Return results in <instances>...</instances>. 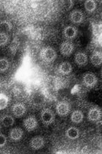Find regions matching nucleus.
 Returning <instances> with one entry per match:
<instances>
[{"mask_svg": "<svg viewBox=\"0 0 102 154\" xmlns=\"http://www.w3.org/2000/svg\"><path fill=\"white\" fill-rule=\"evenodd\" d=\"M30 147L33 150L37 151L42 149L45 145V140L41 136H35L30 140Z\"/></svg>", "mask_w": 102, "mask_h": 154, "instance_id": "nucleus-9", "label": "nucleus"}, {"mask_svg": "<svg viewBox=\"0 0 102 154\" xmlns=\"http://www.w3.org/2000/svg\"><path fill=\"white\" fill-rule=\"evenodd\" d=\"M27 111V108L23 103H16L12 107V113L16 117L20 118L23 116Z\"/></svg>", "mask_w": 102, "mask_h": 154, "instance_id": "nucleus-11", "label": "nucleus"}, {"mask_svg": "<svg viewBox=\"0 0 102 154\" xmlns=\"http://www.w3.org/2000/svg\"><path fill=\"white\" fill-rule=\"evenodd\" d=\"M69 18H70V20L74 24L80 25L83 22L85 16H84L83 12L80 10L76 9L70 12V15H69Z\"/></svg>", "mask_w": 102, "mask_h": 154, "instance_id": "nucleus-6", "label": "nucleus"}, {"mask_svg": "<svg viewBox=\"0 0 102 154\" xmlns=\"http://www.w3.org/2000/svg\"><path fill=\"white\" fill-rule=\"evenodd\" d=\"M9 35L7 33L0 32V47H3L6 46L9 42Z\"/></svg>", "mask_w": 102, "mask_h": 154, "instance_id": "nucleus-22", "label": "nucleus"}, {"mask_svg": "<svg viewBox=\"0 0 102 154\" xmlns=\"http://www.w3.org/2000/svg\"><path fill=\"white\" fill-rule=\"evenodd\" d=\"M98 77L93 73L87 72L83 75L82 83L86 87H88V88H93L98 84Z\"/></svg>", "mask_w": 102, "mask_h": 154, "instance_id": "nucleus-4", "label": "nucleus"}, {"mask_svg": "<svg viewBox=\"0 0 102 154\" xmlns=\"http://www.w3.org/2000/svg\"><path fill=\"white\" fill-rule=\"evenodd\" d=\"M24 132L20 128H14L10 130L9 137L14 141H19L22 139Z\"/></svg>", "mask_w": 102, "mask_h": 154, "instance_id": "nucleus-12", "label": "nucleus"}, {"mask_svg": "<svg viewBox=\"0 0 102 154\" xmlns=\"http://www.w3.org/2000/svg\"><path fill=\"white\" fill-rule=\"evenodd\" d=\"M0 128H1V126H0Z\"/></svg>", "mask_w": 102, "mask_h": 154, "instance_id": "nucleus-26", "label": "nucleus"}, {"mask_svg": "<svg viewBox=\"0 0 102 154\" xmlns=\"http://www.w3.org/2000/svg\"><path fill=\"white\" fill-rule=\"evenodd\" d=\"M8 102L9 99L7 95L4 93H0V111L6 109L8 104Z\"/></svg>", "mask_w": 102, "mask_h": 154, "instance_id": "nucleus-20", "label": "nucleus"}, {"mask_svg": "<svg viewBox=\"0 0 102 154\" xmlns=\"http://www.w3.org/2000/svg\"><path fill=\"white\" fill-rule=\"evenodd\" d=\"M57 54L54 48L50 47H46L41 50L40 57L44 62L50 63L54 61L57 58Z\"/></svg>", "mask_w": 102, "mask_h": 154, "instance_id": "nucleus-1", "label": "nucleus"}, {"mask_svg": "<svg viewBox=\"0 0 102 154\" xmlns=\"http://www.w3.org/2000/svg\"><path fill=\"white\" fill-rule=\"evenodd\" d=\"M12 29V23L8 20H2L0 22V30L3 32H10Z\"/></svg>", "mask_w": 102, "mask_h": 154, "instance_id": "nucleus-21", "label": "nucleus"}, {"mask_svg": "<svg viewBox=\"0 0 102 154\" xmlns=\"http://www.w3.org/2000/svg\"><path fill=\"white\" fill-rule=\"evenodd\" d=\"M71 122L74 123V124H78L82 122L84 119V114L80 110H76V111H73L72 113L71 114L70 117Z\"/></svg>", "mask_w": 102, "mask_h": 154, "instance_id": "nucleus-16", "label": "nucleus"}, {"mask_svg": "<svg viewBox=\"0 0 102 154\" xmlns=\"http://www.w3.org/2000/svg\"><path fill=\"white\" fill-rule=\"evenodd\" d=\"M56 111L60 117H66L71 111V106L68 102L61 101L56 105Z\"/></svg>", "mask_w": 102, "mask_h": 154, "instance_id": "nucleus-3", "label": "nucleus"}, {"mask_svg": "<svg viewBox=\"0 0 102 154\" xmlns=\"http://www.w3.org/2000/svg\"><path fill=\"white\" fill-rule=\"evenodd\" d=\"M38 125V120L36 117L34 116V115H31V116L27 117L23 121V126L25 127V130H27L28 132H32V131L35 130Z\"/></svg>", "mask_w": 102, "mask_h": 154, "instance_id": "nucleus-7", "label": "nucleus"}, {"mask_svg": "<svg viewBox=\"0 0 102 154\" xmlns=\"http://www.w3.org/2000/svg\"><path fill=\"white\" fill-rule=\"evenodd\" d=\"M87 117L91 122H99L101 118V110L98 106L91 108L88 112Z\"/></svg>", "mask_w": 102, "mask_h": 154, "instance_id": "nucleus-8", "label": "nucleus"}, {"mask_svg": "<svg viewBox=\"0 0 102 154\" xmlns=\"http://www.w3.org/2000/svg\"><path fill=\"white\" fill-rule=\"evenodd\" d=\"M65 135L69 139L76 140L80 137V130L76 127H70L66 130Z\"/></svg>", "mask_w": 102, "mask_h": 154, "instance_id": "nucleus-17", "label": "nucleus"}, {"mask_svg": "<svg viewBox=\"0 0 102 154\" xmlns=\"http://www.w3.org/2000/svg\"><path fill=\"white\" fill-rule=\"evenodd\" d=\"M0 122H1L2 124L4 125V127L9 128L11 127L14 124V117L10 115H3L0 119Z\"/></svg>", "mask_w": 102, "mask_h": 154, "instance_id": "nucleus-18", "label": "nucleus"}, {"mask_svg": "<svg viewBox=\"0 0 102 154\" xmlns=\"http://www.w3.org/2000/svg\"><path fill=\"white\" fill-rule=\"evenodd\" d=\"M85 8L88 13H93L97 8V3L93 0H87L85 2Z\"/></svg>", "mask_w": 102, "mask_h": 154, "instance_id": "nucleus-19", "label": "nucleus"}, {"mask_svg": "<svg viewBox=\"0 0 102 154\" xmlns=\"http://www.w3.org/2000/svg\"><path fill=\"white\" fill-rule=\"evenodd\" d=\"M74 61L79 66H85L88 63V57L85 53L78 52L75 54Z\"/></svg>", "mask_w": 102, "mask_h": 154, "instance_id": "nucleus-13", "label": "nucleus"}, {"mask_svg": "<svg viewBox=\"0 0 102 154\" xmlns=\"http://www.w3.org/2000/svg\"><path fill=\"white\" fill-rule=\"evenodd\" d=\"M91 63L95 66V67H99L102 63V56L101 53L98 51H95L92 53L90 57Z\"/></svg>", "mask_w": 102, "mask_h": 154, "instance_id": "nucleus-15", "label": "nucleus"}, {"mask_svg": "<svg viewBox=\"0 0 102 154\" xmlns=\"http://www.w3.org/2000/svg\"><path fill=\"white\" fill-rule=\"evenodd\" d=\"M61 55L64 57H70L74 51V45L70 40H65L61 43L59 47Z\"/></svg>", "mask_w": 102, "mask_h": 154, "instance_id": "nucleus-5", "label": "nucleus"}, {"mask_svg": "<svg viewBox=\"0 0 102 154\" xmlns=\"http://www.w3.org/2000/svg\"><path fill=\"white\" fill-rule=\"evenodd\" d=\"M10 63L6 58L0 59V72H5L9 68Z\"/></svg>", "mask_w": 102, "mask_h": 154, "instance_id": "nucleus-23", "label": "nucleus"}, {"mask_svg": "<svg viewBox=\"0 0 102 154\" xmlns=\"http://www.w3.org/2000/svg\"><path fill=\"white\" fill-rule=\"evenodd\" d=\"M40 118L42 122L46 125H49L55 122V115L50 109H44L41 111Z\"/></svg>", "mask_w": 102, "mask_h": 154, "instance_id": "nucleus-2", "label": "nucleus"}, {"mask_svg": "<svg viewBox=\"0 0 102 154\" xmlns=\"http://www.w3.org/2000/svg\"><path fill=\"white\" fill-rule=\"evenodd\" d=\"M63 36L68 40H72L75 39L78 35V30L75 27L68 25L65 27L63 32Z\"/></svg>", "mask_w": 102, "mask_h": 154, "instance_id": "nucleus-10", "label": "nucleus"}, {"mask_svg": "<svg viewBox=\"0 0 102 154\" xmlns=\"http://www.w3.org/2000/svg\"><path fill=\"white\" fill-rule=\"evenodd\" d=\"M58 72L62 75H68L72 72V66L68 61H63L58 66Z\"/></svg>", "mask_w": 102, "mask_h": 154, "instance_id": "nucleus-14", "label": "nucleus"}, {"mask_svg": "<svg viewBox=\"0 0 102 154\" xmlns=\"http://www.w3.org/2000/svg\"><path fill=\"white\" fill-rule=\"evenodd\" d=\"M7 143V137L4 134H0V147H3Z\"/></svg>", "mask_w": 102, "mask_h": 154, "instance_id": "nucleus-24", "label": "nucleus"}, {"mask_svg": "<svg viewBox=\"0 0 102 154\" xmlns=\"http://www.w3.org/2000/svg\"><path fill=\"white\" fill-rule=\"evenodd\" d=\"M74 2L72 1H67L65 2V10H70V8L73 7Z\"/></svg>", "mask_w": 102, "mask_h": 154, "instance_id": "nucleus-25", "label": "nucleus"}]
</instances>
